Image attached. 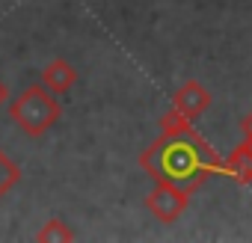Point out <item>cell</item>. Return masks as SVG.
<instances>
[{
	"label": "cell",
	"mask_w": 252,
	"mask_h": 243,
	"mask_svg": "<svg viewBox=\"0 0 252 243\" xmlns=\"http://www.w3.org/2000/svg\"><path fill=\"white\" fill-rule=\"evenodd\" d=\"M140 166L155 178L196 193L211 175L222 172V160L214 146L190 125L160 131V137L140 154Z\"/></svg>",
	"instance_id": "1"
},
{
	"label": "cell",
	"mask_w": 252,
	"mask_h": 243,
	"mask_svg": "<svg viewBox=\"0 0 252 243\" xmlns=\"http://www.w3.org/2000/svg\"><path fill=\"white\" fill-rule=\"evenodd\" d=\"M63 116V104L57 101V95L42 86V83H30L12 104H9V119L27 134V137H45Z\"/></svg>",
	"instance_id": "2"
},
{
	"label": "cell",
	"mask_w": 252,
	"mask_h": 243,
	"mask_svg": "<svg viewBox=\"0 0 252 243\" xmlns=\"http://www.w3.org/2000/svg\"><path fill=\"white\" fill-rule=\"evenodd\" d=\"M187 205H190V193L181 190V187H175V184H166V181H155L152 193L146 196L149 213H152L158 222H163V225L178 222V219L184 216Z\"/></svg>",
	"instance_id": "3"
},
{
	"label": "cell",
	"mask_w": 252,
	"mask_h": 243,
	"mask_svg": "<svg viewBox=\"0 0 252 243\" xmlns=\"http://www.w3.org/2000/svg\"><path fill=\"white\" fill-rule=\"evenodd\" d=\"M211 92L199 83V80H184L178 89H175V95H172V107L181 113V116H187L190 122L193 119H199V116H205V110L211 107Z\"/></svg>",
	"instance_id": "4"
},
{
	"label": "cell",
	"mask_w": 252,
	"mask_h": 243,
	"mask_svg": "<svg viewBox=\"0 0 252 243\" xmlns=\"http://www.w3.org/2000/svg\"><path fill=\"white\" fill-rule=\"evenodd\" d=\"M74 83H77V68H74L68 60H63V57H54V60L42 68V86H48L57 98L65 95V92H71Z\"/></svg>",
	"instance_id": "5"
},
{
	"label": "cell",
	"mask_w": 252,
	"mask_h": 243,
	"mask_svg": "<svg viewBox=\"0 0 252 243\" xmlns=\"http://www.w3.org/2000/svg\"><path fill=\"white\" fill-rule=\"evenodd\" d=\"M222 175L234 178L237 184H252V143L243 140L240 146H234L228 152V157L222 160Z\"/></svg>",
	"instance_id": "6"
},
{
	"label": "cell",
	"mask_w": 252,
	"mask_h": 243,
	"mask_svg": "<svg viewBox=\"0 0 252 243\" xmlns=\"http://www.w3.org/2000/svg\"><path fill=\"white\" fill-rule=\"evenodd\" d=\"M77 234L68 228V222L63 219H48L39 231H36V240L39 243H63V240H74Z\"/></svg>",
	"instance_id": "7"
},
{
	"label": "cell",
	"mask_w": 252,
	"mask_h": 243,
	"mask_svg": "<svg viewBox=\"0 0 252 243\" xmlns=\"http://www.w3.org/2000/svg\"><path fill=\"white\" fill-rule=\"evenodd\" d=\"M18 181H21V166H18L3 149H0V199H3Z\"/></svg>",
	"instance_id": "8"
},
{
	"label": "cell",
	"mask_w": 252,
	"mask_h": 243,
	"mask_svg": "<svg viewBox=\"0 0 252 243\" xmlns=\"http://www.w3.org/2000/svg\"><path fill=\"white\" fill-rule=\"evenodd\" d=\"M240 134H243V140H249V143H252V110L240 119Z\"/></svg>",
	"instance_id": "9"
},
{
	"label": "cell",
	"mask_w": 252,
	"mask_h": 243,
	"mask_svg": "<svg viewBox=\"0 0 252 243\" xmlns=\"http://www.w3.org/2000/svg\"><path fill=\"white\" fill-rule=\"evenodd\" d=\"M6 98H9V89H6V83H3V80H0V107L6 104Z\"/></svg>",
	"instance_id": "10"
}]
</instances>
